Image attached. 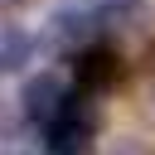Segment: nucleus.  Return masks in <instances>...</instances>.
Segmentation results:
<instances>
[{"mask_svg":"<svg viewBox=\"0 0 155 155\" xmlns=\"http://www.w3.org/2000/svg\"><path fill=\"white\" fill-rule=\"evenodd\" d=\"M116 78H121V58L111 44H92L87 53L73 58V92H82V97H107L116 87Z\"/></svg>","mask_w":155,"mask_h":155,"instance_id":"obj_3","label":"nucleus"},{"mask_svg":"<svg viewBox=\"0 0 155 155\" xmlns=\"http://www.w3.org/2000/svg\"><path fill=\"white\" fill-rule=\"evenodd\" d=\"M111 155H155V145H145V140H131V136H126V140H116V145H111Z\"/></svg>","mask_w":155,"mask_h":155,"instance_id":"obj_5","label":"nucleus"},{"mask_svg":"<svg viewBox=\"0 0 155 155\" xmlns=\"http://www.w3.org/2000/svg\"><path fill=\"white\" fill-rule=\"evenodd\" d=\"M39 58V34H29L24 24H5L0 29V73H10V78H19L29 63Z\"/></svg>","mask_w":155,"mask_h":155,"instance_id":"obj_4","label":"nucleus"},{"mask_svg":"<svg viewBox=\"0 0 155 155\" xmlns=\"http://www.w3.org/2000/svg\"><path fill=\"white\" fill-rule=\"evenodd\" d=\"M97 131H102L97 97L73 92V102L63 107V116L48 131H39V145H44V155H97Z\"/></svg>","mask_w":155,"mask_h":155,"instance_id":"obj_1","label":"nucleus"},{"mask_svg":"<svg viewBox=\"0 0 155 155\" xmlns=\"http://www.w3.org/2000/svg\"><path fill=\"white\" fill-rule=\"evenodd\" d=\"M68 102H73V87H68V78L53 73V68L24 78V87H19V116H24L34 131H48V126L63 116Z\"/></svg>","mask_w":155,"mask_h":155,"instance_id":"obj_2","label":"nucleus"}]
</instances>
